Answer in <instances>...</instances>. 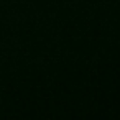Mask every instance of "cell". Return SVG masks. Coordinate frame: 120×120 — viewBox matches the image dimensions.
<instances>
[]
</instances>
